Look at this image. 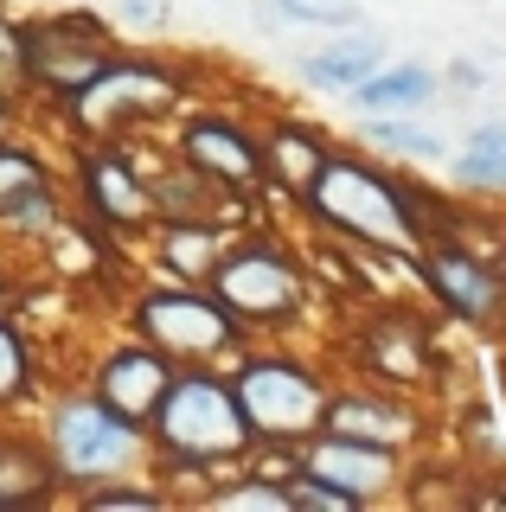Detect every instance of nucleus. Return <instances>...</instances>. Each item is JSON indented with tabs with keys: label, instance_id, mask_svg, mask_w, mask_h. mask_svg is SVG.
Instances as JSON below:
<instances>
[{
	"label": "nucleus",
	"instance_id": "5",
	"mask_svg": "<svg viewBox=\"0 0 506 512\" xmlns=\"http://www.w3.org/2000/svg\"><path fill=\"white\" fill-rule=\"evenodd\" d=\"M135 340L161 346L173 365H205L244 346V327L205 282H173V288H148L135 301Z\"/></svg>",
	"mask_w": 506,
	"mask_h": 512
},
{
	"label": "nucleus",
	"instance_id": "23",
	"mask_svg": "<svg viewBox=\"0 0 506 512\" xmlns=\"http://www.w3.org/2000/svg\"><path fill=\"white\" fill-rule=\"evenodd\" d=\"M257 13L270 26H359V7L353 0H257Z\"/></svg>",
	"mask_w": 506,
	"mask_h": 512
},
{
	"label": "nucleus",
	"instance_id": "29",
	"mask_svg": "<svg viewBox=\"0 0 506 512\" xmlns=\"http://www.w3.org/2000/svg\"><path fill=\"white\" fill-rule=\"evenodd\" d=\"M116 7H122L129 26H161L167 20V0H116Z\"/></svg>",
	"mask_w": 506,
	"mask_h": 512
},
{
	"label": "nucleus",
	"instance_id": "33",
	"mask_svg": "<svg viewBox=\"0 0 506 512\" xmlns=\"http://www.w3.org/2000/svg\"><path fill=\"white\" fill-rule=\"evenodd\" d=\"M0 77H7V58H0Z\"/></svg>",
	"mask_w": 506,
	"mask_h": 512
},
{
	"label": "nucleus",
	"instance_id": "12",
	"mask_svg": "<svg viewBox=\"0 0 506 512\" xmlns=\"http://www.w3.org/2000/svg\"><path fill=\"white\" fill-rule=\"evenodd\" d=\"M77 180H84L90 218H103V224H148L154 218V192H148V180H141V167L129 154L90 148L84 167H77Z\"/></svg>",
	"mask_w": 506,
	"mask_h": 512
},
{
	"label": "nucleus",
	"instance_id": "9",
	"mask_svg": "<svg viewBox=\"0 0 506 512\" xmlns=\"http://www.w3.org/2000/svg\"><path fill=\"white\" fill-rule=\"evenodd\" d=\"M302 448V461L295 468H308V474H321V480H334L340 493H353L359 506H372V500H385L391 487H398V448H385V442H359V436H334V429H314V436L295 442Z\"/></svg>",
	"mask_w": 506,
	"mask_h": 512
},
{
	"label": "nucleus",
	"instance_id": "11",
	"mask_svg": "<svg viewBox=\"0 0 506 512\" xmlns=\"http://www.w3.org/2000/svg\"><path fill=\"white\" fill-rule=\"evenodd\" d=\"M173 372H180V365H173L161 346L135 340V346L109 352V359L97 365V384H90V391H97L109 410H122L129 423L148 429V416H154V404H161V391L173 384Z\"/></svg>",
	"mask_w": 506,
	"mask_h": 512
},
{
	"label": "nucleus",
	"instance_id": "3",
	"mask_svg": "<svg viewBox=\"0 0 506 512\" xmlns=\"http://www.w3.org/2000/svg\"><path fill=\"white\" fill-rule=\"evenodd\" d=\"M231 397L244 410L250 436L257 442H276V448H295L302 436H314L327 416V384L314 365L289 359V352H244L231 365Z\"/></svg>",
	"mask_w": 506,
	"mask_h": 512
},
{
	"label": "nucleus",
	"instance_id": "20",
	"mask_svg": "<svg viewBox=\"0 0 506 512\" xmlns=\"http://www.w3.org/2000/svg\"><path fill=\"white\" fill-rule=\"evenodd\" d=\"M218 231L205 218H167V231H161V263L173 269L180 282H205L212 276V263H218Z\"/></svg>",
	"mask_w": 506,
	"mask_h": 512
},
{
	"label": "nucleus",
	"instance_id": "22",
	"mask_svg": "<svg viewBox=\"0 0 506 512\" xmlns=\"http://www.w3.org/2000/svg\"><path fill=\"white\" fill-rule=\"evenodd\" d=\"M366 141H372V148H385V154H404V160H442V154H449V141H442L436 128L391 122V116H372L366 122Z\"/></svg>",
	"mask_w": 506,
	"mask_h": 512
},
{
	"label": "nucleus",
	"instance_id": "31",
	"mask_svg": "<svg viewBox=\"0 0 506 512\" xmlns=\"http://www.w3.org/2000/svg\"><path fill=\"white\" fill-rule=\"evenodd\" d=\"M7 128H13V109H7V96H0V135H7Z\"/></svg>",
	"mask_w": 506,
	"mask_h": 512
},
{
	"label": "nucleus",
	"instance_id": "26",
	"mask_svg": "<svg viewBox=\"0 0 506 512\" xmlns=\"http://www.w3.org/2000/svg\"><path fill=\"white\" fill-rule=\"evenodd\" d=\"M33 391V352H26L20 327L0 314V404H20Z\"/></svg>",
	"mask_w": 506,
	"mask_h": 512
},
{
	"label": "nucleus",
	"instance_id": "7",
	"mask_svg": "<svg viewBox=\"0 0 506 512\" xmlns=\"http://www.w3.org/2000/svg\"><path fill=\"white\" fill-rule=\"evenodd\" d=\"M109 58H116V45H109V32L97 20H33L13 32V64H26L39 84L65 96L84 90Z\"/></svg>",
	"mask_w": 506,
	"mask_h": 512
},
{
	"label": "nucleus",
	"instance_id": "18",
	"mask_svg": "<svg viewBox=\"0 0 506 512\" xmlns=\"http://www.w3.org/2000/svg\"><path fill=\"white\" fill-rule=\"evenodd\" d=\"M52 480H58V468H52V448L45 442L0 436V512L52 500Z\"/></svg>",
	"mask_w": 506,
	"mask_h": 512
},
{
	"label": "nucleus",
	"instance_id": "8",
	"mask_svg": "<svg viewBox=\"0 0 506 512\" xmlns=\"http://www.w3.org/2000/svg\"><path fill=\"white\" fill-rule=\"evenodd\" d=\"M180 84L161 71V64H141V58H109L97 77H90L84 90H71V109L84 128H116L129 116H154V109H167Z\"/></svg>",
	"mask_w": 506,
	"mask_h": 512
},
{
	"label": "nucleus",
	"instance_id": "19",
	"mask_svg": "<svg viewBox=\"0 0 506 512\" xmlns=\"http://www.w3.org/2000/svg\"><path fill=\"white\" fill-rule=\"evenodd\" d=\"M321 135H308V128H295V122H282L270 141H263V173H276V186H289L295 199L314 186V173H321Z\"/></svg>",
	"mask_w": 506,
	"mask_h": 512
},
{
	"label": "nucleus",
	"instance_id": "24",
	"mask_svg": "<svg viewBox=\"0 0 506 512\" xmlns=\"http://www.w3.org/2000/svg\"><path fill=\"white\" fill-rule=\"evenodd\" d=\"M205 506H237V512H289V487L282 480H225V487H212V493H199Z\"/></svg>",
	"mask_w": 506,
	"mask_h": 512
},
{
	"label": "nucleus",
	"instance_id": "2",
	"mask_svg": "<svg viewBox=\"0 0 506 512\" xmlns=\"http://www.w3.org/2000/svg\"><path fill=\"white\" fill-rule=\"evenodd\" d=\"M308 212L327 224V231L353 237V244H372V250H398V256H417L423 250V231H417V212L398 186L385 180L366 160H346V154H327L314 186L302 192Z\"/></svg>",
	"mask_w": 506,
	"mask_h": 512
},
{
	"label": "nucleus",
	"instance_id": "25",
	"mask_svg": "<svg viewBox=\"0 0 506 512\" xmlns=\"http://www.w3.org/2000/svg\"><path fill=\"white\" fill-rule=\"evenodd\" d=\"M282 487H289V512H359L353 493H340L334 480H321L308 468H282Z\"/></svg>",
	"mask_w": 506,
	"mask_h": 512
},
{
	"label": "nucleus",
	"instance_id": "27",
	"mask_svg": "<svg viewBox=\"0 0 506 512\" xmlns=\"http://www.w3.org/2000/svg\"><path fill=\"white\" fill-rule=\"evenodd\" d=\"M366 359L385 378H417L423 372V340H417V333H404V327H391V333H378V340L366 346Z\"/></svg>",
	"mask_w": 506,
	"mask_h": 512
},
{
	"label": "nucleus",
	"instance_id": "21",
	"mask_svg": "<svg viewBox=\"0 0 506 512\" xmlns=\"http://www.w3.org/2000/svg\"><path fill=\"white\" fill-rule=\"evenodd\" d=\"M449 167L462 186H506V122H481Z\"/></svg>",
	"mask_w": 506,
	"mask_h": 512
},
{
	"label": "nucleus",
	"instance_id": "14",
	"mask_svg": "<svg viewBox=\"0 0 506 512\" xmlns=\"http://www.w3.org/2000/svg\"><path fill=\"white\" fill-rule=\"evenodd\" d=\"M378 64H385V39H378L372 26H334V39L302 52L295 71H302L308 90H353L359 77L378 71Z\"/></svg>",
	"mask_w": 506,
	"mask_h": 512
},
{
	"label": "nucleus",
	"instance_id": "13",
	"mask_svg": "<svg viewBox=\"0 0 506 512\" xmlns=\"http://www.w3.org/2000/svg\"><path fill=\"white\" fill-rule=\"evenodd\" d=\"M417 269H423L430 295L449 314H462V320H487V314H494L500 269H487L481 256H468V250H455V244H436V250H417Z\"/></svg>",
	"mask_w": 506,
	"mask_h": 512
},
{
	"label": "nucleus",
	"instance_id": "6",
	"mask_svg": "<svg viewBox=\"0 0 506 512\" xmlns=\"http://www.w3.org/2000/svg\"><path fill=\"white\" fill-rule=\"evenodd\" d=\"M205 288L231 308L237 327H282V320H295L302 301H308V276L295 269V256L276 250V244H263V237L218 250Z\"/></svg>",
	"mask_w": 506,
	"mask_h": 512
},
{
	"label": "nucleus",
	"instance_id": "30",
	"mask_svg": "<svg viewBox=\"0 0 506 512\" xmlns=\"http://www.w3.org/2000/svg\"><path fill=\"white\" fill-rule=\"evenodd\" d=\"M449 84H462V90H474V84H481V64H455V71H449Z\"/></svg>",
	"mask_w": 506,
	"mask_h": 512
},
{
	"label": "nucleus",
	"instance_id": "4",
	"mask_svg": "<svg viewBox=\"0 0 506 512\" xmlns=\"http://www.w3.org/2000/svg\"><path fill=\"white\" fill-rule=\"evenodd\" d=\"M52 468L77 480V487H103V480L129 474L141 461V448H148V429L129 423L122 410H109L97 391L84 397H65V404L52 410Z\"/></svg>",
	"mask_w": 506,
	"mask_h": 512
},
{
	"label": "nucleus",
	"instance_id": "32",
	"mask_svg": "<svg viewBox=\"0 0 506 512\" xmlns=\"http://www.w3.org/2000/svg\"><path fill=\"white\" fill-rule=\"evenodd\" d=\"M500 288H506V256H500Z\"/></svg>",
	"mask_w": 506,
	"mask_h": 512
},
{
	"label": "nucleus",
	"instance_id": "1",
	"mask_svg": "<svg viewBox=\"0 0 506 512\" xmlns=\"http://www.w3.org/2000/svg\"><path fill=\"white\" fill-rule=\"evenodd\" d=\"M148 442L161 455V474H212L218 461H237L257 448L244 410L231 397V378L218 372H173V384L161 391V404L148 416Z\"/></svg>",
	"mask_w": 506,
	"mask_h": 512
},
{
	"label": "nucleus",
	"instance_id": "15",
	"mask_svg": "<svg viewBox=\"0 0 506 512\" xmlns=\"http://www.w3.org/2000/svg\"><path fill=\"white\" fill-rule=\"evenodd\" d=\"M0 224L33 231V237H45L58 224V199H52L45 167L26 148H7V141H0Z\"/></svg>",
	"mask_w": 506,
	"mask_h": 512
},
{
	"label": "nucleus",
	"instance_id": "10",
	"mask_svg": "<svg viewBox=\"0 0 506 512\" xmlns=\"http://www.w3.org/2000/svg\"><path fill=\"white\" fill-rule=\"evenodd\" d=\"M186 167H199L212 186H257L263 180V141L231 116H193L180 128Z\"/></svg>",
	"mask_w": 506,
	"mask_h": 512
},
{
	"label": "nucleus",
	"instance_id": "17",
	"mask_svg": "<svg viewBox=\"0 0 506 512\" xmlns=\"http://www.w3.org/2000/svg\"><path fill=\"white\" fill-rule=\"evenodd\" d=\"M346 96H353V109H366V116H385V109H423L436 96V71L417 64V58H404V64L385 58L372 77H359Z\"/></svg>",
	"mask_w": 506,
	"mask_h": 512
},
{
	"label": "nucleus",
	"instance_id": "28",
	"mask_svg": "<svg viewBox=\"0 0 506 512\" xmlns=\"http://www.w3.org/2000/svg\"><path fill=\"white\" fill-rule=\"evenodd\" d=\"M84 506H97V512H148V506H161V487H84Z\"/></svg>",
	"mask_w": 506,
	"mask_h": 512
},
{
	"label": "nucleus",
	"instance_id": "16",
	"mask_svg": "<svg viewBox=\"0 0 506 512\" xmlns=\"http://www.w3.org/2000/svg\"><path fill=\"white\" fill-rule=\"evenodd\" d=\"M321 429L334 436H359V442H385V448H404L417 436V416L398 397H372V391H346V397H327V416Z\"/></svg>",
	"mask_w": 506,
	"mask_h": 512
}]
</instances>
